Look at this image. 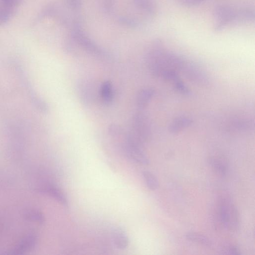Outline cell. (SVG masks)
<instances>
[{
	"label": "cell",
	"mask_w": 255,
	"mask_h": 255,
	"mask_svg": "<svg viewBox=\"0 0 255 255\" xmlns=\"http://www.w3.org/2000/svg\"><path fill=\"white\" fill-rule=\"evenodd\" d=\"M101 97L106 104H110L113 100L114 94L112 85L109 81H105L101 86Z\"/></svg>",
	"instance_id": "cell-12"
},
{
	"label": "cell",
	"mask_w": 255,
	"mask_h": 255,
	"mask_svg": "<svg viewBox=\"0 0 255 255\" xmlns=\"http://www.w3.org/2000/svg\"><path fill=\"white\" fill-rule=\"evenodd\" d=\"M237 10L226 5L216 7L214 10V16L216 20L215 30L221 31L229 24L236 23Z\"/></svg>",
	"instance_id": "cell-6"
},
{
	"label": "cell",
	"mask_w": 255,
	"mask_h": 255,
	"mask_svg": "<svg viewBox=\"0 0 255 255\" xmlns=\"http://www.w3.org/2000/svg\"><path fill=\"white\" fill-rule=\"evenodd\" d=\"M209 163L218 173L222 175L226 174L227 166L222 161L215 158H211Z\"/></svg>",
	"instance_id": "cell-16"
},
{
	"label": "cell",
	"mask_w": 255,
	"mask_h": 255,
	"mask_svg": "<svg viewBox=\"0 0 255 255\" xmlns=\"http://www.w3.org/2000/svg\"><path fill=\"white\" fill-rule=\"evenodd\" d=\"M218 215L221 223L227 230L236 231L240 224L239 214L233 203L228 199H221L218 208Z\"/></svg>",
	"instance_id": "cell-2"
},
{
	"label": "cell",
	"mask_w": 255,
	"mask_h": 255,
	"mask_svg": "<svg viewBox=\"0 0 255 255\" xmlns=\"http://www.w3.org/2000/svg\"><path fill=\"white\" fill-rule=\"evenodd\" d=\"M111 236L115 246L118 249L124 250L128 245V239L125 232L120 227H115Z\"/></svg>",
	"instance_id": "cell-7"
},
{
	"label": "cell",
	"mask_w": 255,
	"mask_h": 255,
	"mask_svg": "<svg viewBox=\"0 0 255 255\" xmlns=\"http://www.w3.org/2000/svg\"><path fill=\"white\" fill-rule=\"evenodd\" d=\"M132 132L134 138L142 144L146 141L150 135V124L147 116L143 112L134 115L132 120Z\"/></svg>",
	"instance_id": "cell-3"
},
{
	"label": "cell",
	"mask_w": 255,
	"mask_h": 255,
	"mask_svg": "<svg viewBox=\"0 0 255 255\" xmlns=\"http://www.w3.org/2000/svg\"><path fill=\"white\" fill-rule=\"evenodd\" d=\"M181 71L188 80L198 86L209 85L210 81L207 74L194 62L185 60Z\"/></svg>",
	"instance_id": "cell-4"
},
{
	"label": "cell",
	"mask_w": 255,
	"mask_h": 255,
	"mask_svg": "<svg viewBox=\"0 0 255 255\" xmlns=\"http://www.w3.org/2000/svg\"><path fill=\"white\" fill-rule=\"evenodd\" d=\"M255 12L249 7H243L237 10L236 23L248 22L254 21Z\"/></svg>",
	"instance_id": "cell-11"
},
{
	"label": "cell",
	"mask_w": 255,
	"mask_h": 255,
	"mask_svg": "<svg viewBox=\"0 0 255 255\" xmlns=\"http://www.w3.org/2000/svg\"><path fill=\"white\" fill-rule=\"evenodd\" d=\"M173 83L175 89L178 93L185 95H188L190 94V91L189 89L186 86V85L180 78L177 79Z\"/></svg>",
	"instance_id": "cell-17"
},
{
	"label": "cell",
	"mask_w": 255,
	"mask_h": 255,
	"mask_svg": "<svg viewBox=\"0 0 255 255\" xmlns=\"http://www.w3.org/2000/svg\"><path fill=\"white\" fill-rule=\"evenodd\" d=\"M186 59L166 51L162 43L158 42L147 54L146 65L150 72L155 77H160L167 71H181Z\"/></svg>",
	"instance_id": "cell-1"
},
{
	"label": "cell",
	"mask_w": 255,
	"mask_h": 255,
	"mask_svg": "<svg viewBox=\"0 0 255 255\" xmlns=\"http://www.w3.org/2000/svg\"><path fill=\"white\" fill-rule=\"evenodd\" d=\"M14 11L15 7L0 3V25L7 22Z\"/></svg>",
	"instance_id": "cell-14"
},
{
	"label": "cell",
	"mask_w": 255,
	"mask_h": 255,
	"mask_svg": "<svg viewBox=\"0 0 255 255\" xmlns=\"http://www.w3.org/2000/svg\"><path fill=\"white\" fill-rule=\"evenodd\" d=\"M124 149L127 156L134 161L148 165L150 161L141 148V144L136 141L130 133L125 135Z\"/></svg>",
	"instance_id": "cell-5"
},
{
	"label": "cell",
	"mask_w": 255,
	"mask_h": 255,
	"mask_svg": "<svg viewBox=\"0 0 255 255\" xmlns=\"http://www.w3.org/2000/svg\"><path fill=\"white\" fill-rule=\"evenodd\" d=\"M179 3L186 6H195L199 5L206 0H176Z\"/></svg>",
	"instance_id": "cell-18"
},
{
	"label": "cell",
	"mask_w": 255,
	"mask_h": 255,
	"mask_svg": "<svg viewBox=\"0 0 255 255\" xmlns=\"http://www.w3.org/2000/svg\"><path fill=\"white\" fill-rule=\"evenodd\" d=\"M142 176L147 187L152 190H155L159 187V182L156 176L148 171L142 172Z\"/></svg>",
	"instance_id": "cell-15"
},
{
	"label": "cell",
	"mask_w": 255,
	"mask_h": 255,
	"mask_svg": "<svg viewBox=\"0 0 255 255\" xmlns=\"http://www.w3.org/2000/svg\"><path fill=\"white\" fill-rule=\"evenodd\" d=\"M22 0H0V3L15 7Z\"/></svg>",
	"instance_id": "cell-19"
},
{
	"label": "cell",
	"mask_w": 255,
	"mask_h": 255,
	"mask_svg": "<svg viewBox=\"0 0 255 255\" xmlns=\"http://www.w3.org/2000/svg\"><path fill=\"white\" fill-rule=\"evenodd\" d=\"M154 90L151 88H144L137 94L136 98L137 105L140 109L144 108L148 104L153 97Z\"/></svg>",
	"instance_id": "cell-9"
},
{
	"label": "cell",
	"mask_w": 255,
	"mask_h": 255,
	"mask_svg": "<svg viewBox=\"0 0 255 255\" xmlns=\"http://www.w3.org/2000/svg\"><path fill=\"white\" fill-rule=\"evenodd\" d=\"M43 192L51 196L62 205L67 206V199L63 192L59 189L49 185L43 188Z\"/></svg>",
	"instance_id": "cell-10"
},
{
	"label": "cell",
	"mask_w": 255,
	"mask_h": 255,
	"mask_svg": "<svg viewBox=\"0 0 255 255\" xmlns=\"http://www.w3.org/2000/svg\"><path fill=\"white\" fill-rule=\"evenodd\" d=\"M186 238L191 241L197 243L207 247L212 246V242L207 237L197 233L189 232L186 235Z\"/></svg>",
	"instance_id": "cell-13"
},
{
	"label": "cell",
	"mask_w": 255,
	"mask_h": 255,
	"mask_svg": "<svg viewBox=\"0 0 255 255\" xmlns=\"http://www.w3.org/2000/svg\"><path fill=\"white\" fill-rule=\"evenodd\" d=\"M192 123V120L186 117L176 118L170 124L169 130L172 133H178L191 125Z\"/></svg>",
	"instance_id": "cell-8"
},
{
	"label": "cell",
	"mask_w": 255,
	"mask_h": 255,
	"mask_svg": "<svg viewBox=\"0 0 255 255\" xmlns=\"http://www.w3.org/2000/svg\"><path fill=\"white\" fill-rule=\"evenodd\" d=\"M227 253L233 255H239L241 254L240 249L236 246H231L226 250Z\"/></svg>",
	"instance_id": "cell-20"
}]
</instances>
